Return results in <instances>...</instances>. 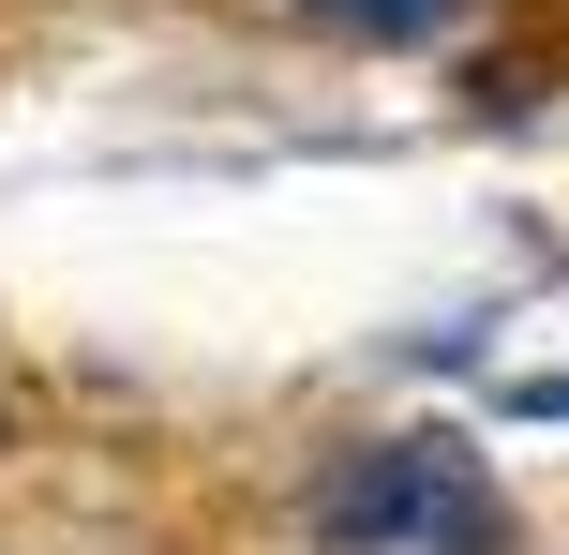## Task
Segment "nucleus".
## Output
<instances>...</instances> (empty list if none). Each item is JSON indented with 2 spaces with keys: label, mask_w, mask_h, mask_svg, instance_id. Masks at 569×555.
I'll return each mask as SVG.
<instances>
[{
  "label": "nucleus",
  "mask_w": 569,
  "mask_h": 555,
  "mask_svg": "<svg viewBox=\"0 0 569 555\" xmlns=\"http://www.w3.org/2000/svg\"><path fill=\"white\" fill-rule=\"evenodd\" d=\"M315 526H330V555H510V511H495V480H480L465 436L345 450L330 496H315Z\"/></svg>",
  "instance_id": "nucleus-1"
},
{
  "label": "nucleus",
  "mask_w": 569,
  "mask_h": 555,
  "mask_svg": "<svg viewBox=\"0 0 569 555\" xmlns=\"http://www.w3.org/2000/svg\"><path fill=\"white\" fill-rule=\"evenodd\" d=\"M510 420H569V376H510Z\"/></svg>",
  "instance_id": "nucleus-3"
},
{
  "label": "nucleus",
  "mask_w": 569,
  "mask_h": 555,
  "mask_svg": "<svg viewBox=\"0 0 569 555\" xmlns=\"http://www.w3.org/2000/svg\"><path fill=\"white\" fill-rule=\"evenodd\" d=\"M330 30H360V46H420V30H450L465 0H315Z\"/></svg>",
  "instance_id": "nucleus-2"
}]
</instances>
